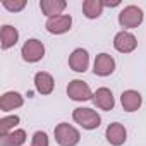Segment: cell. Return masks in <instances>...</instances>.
I'll return each instance as SVG.
<instances>
[{"instance_id":"14","label":"cell","mask_w":146,"mask_h":146,"mask_svg":"<svg viewBox=\"0 0 146 146\" xmlns=\"http://www.w3.org/2000/svg\"><path fill=\"white\" fill-rule=\"evenodd\" d=\"M105 137L108 141V144L112 146H122L127 139V129L120 124V122H112L107 131H105Z\"/></svg>"},{"instance_id":"2","label":"cell","mask_w":146,"mask_h":146,"mask_svg":"<svg viewBox=\"0 0 146 146\" xmlns=\"http://www.w3.org/2000/svg\"><path fill=\"white\" fill-rule=\"evenodd\" d=\"M53 137L58 146H78L81 141V132L67 122H60L53 129Z\"/></svg>"},{"instance_id":"17","label":"cell","mask_w":146,"mask_h":146,"mask_svg":"<svg viewBox=\"0 0 146 146\" xmlns=\"http://www.w3.org/2000/svg\"><path fill=\"white\" fill-rule=\"evenodd\" d=\"M26 131L16 129L7 134H0V146H23L26 143Z\"/></svg>"},{"instance_id":"16","label":"cell","mask_w":146,"mask_h":146,"mask_svg":"<svg viewBox=\"0 0 146 146\" xmlns=\"http://www.w3.org/2000/svg\"><path fill=\"white\" fill-rule=\"evenodd\" d=\"M17 41H19V31L11 24H4L2 29H0V45H2V50H9V48L16 46Z\"/></svg>"},{"instance_id":"11","label":"cell","mask_w":146,"mask_h":146,"mask_svg":"<svg viewBox=\"0 0 146 146\" xmlns=\"http://www.w3.org/2000/svg\"><path fill=\"white\" fill-rule=\"evenodd\" d=\"M23 105H24V96L19 91H5L2 96H0V110L4 113L17 110Z\"/></svg>"},{"instance_id":"15","label":"cell","mask_w":146,"mask_h":146,"mask_svg":"<svg viewBox=\"0 0 146 146\" xmlns=\"http://www.w3.org/2000/svg\"><path fill=\"white\" fill-rule=\"evenodd\" d=\"M65 7H67L65 0H41L40 2V11L46 19L55 17V16H62Z\"/></svg>"},{"instance_id":"20","label":"cell","mask_w":146,"mask_h":146,"mask_svg":"<svg viewBox=\"0 0 146 146\" xmlns=\"http://www.w3.org/2000/svg\"><path fill=\"white\" fill-rule=\"evenodd\" d=\"M2 7L9 12H21L26 7V0H2Z\"/></svg>"},{"instance_id":"13","label":"cell","mask_w":146,"mask_h":146,"mask_svg":"<svg viewBox=\"0 0 146 146\" xmlns=\"http://www.w3.org/2000/svg\"><path fill=\"white\" fill-rule=\"evenodd\" d=\"M120 105H122V108H124L125 112H129V113L137 112V110L141 108V105H143V96H141V93L136 91V90H125V91H122V95H120Z\"/></svg>"},{"instance_id":"1","label":"cell","mask_w":146,"mask_h":146,"mask_svg":"<svg viewBox=\"0 0 146 146\" xmlns=\"http://www.w3.org/2000/svg\"><path fill=\"white\" fill-rule=\"evenodd\" d=\"M72 120L86 131H95L102 125V115L90 107H78L72 110Z\"/></svg>"},{"instance_id":"21","label":"cell","mask_w":146,"mask_h":146,"mask_svg":"<svg viewBox=\"0 0 146 146\" xmlns=\"http://www.w3.org/2000/svg\"><path fill=\"white\" fill-rule=\"evenodd\" d=\"M31 146H50V137L45 131H36L31 137Z\"/></svg>"},{"instance_id":"3","label":"cell","mask_w":146,"mask_h":146,"mask_svg":"<svg viewBox=\"0 0 146 146\" xmlns=\"http://www.w3.org/2000/svg\"><path fill=\"white\" fill-rule=\"evenodd\" d=\"M120 28H124V31L127 29H134L137 26L143 24L144 21V12L141 7L137 5H125L120 12H119V17H117Z\"/></svg>"},{"instance_id":"19","label":"cell","mask_w":146,"mask_h":146,"mask_svg":"<svg viewBox=\"0 0 146 146\" xmlns=\"http://www.w3.org/2000/svg\"><path fill=\"white\" fill-rule=\"evenodd\" d=\"M19 122H21V117L16 115V113L14 115H4L0 119V134H7V132L16 131Z\"/></svg>"},{"instance_id":"22","label":"cell","mask_w":146,"mask_h":146,"mask_svg":"<svg viewBox=\"0 0 146 146\" xmlns=\"http://www.w3.org/2000/svg\"><path fill=\"white\" fill-rule=\"evenodd\" d=\"M103 5H105V7H110V9H112V7H119V5H120V0H113V2H103Z\"/></svg>"},{"instance_id":"9","label":"cell","mask_w":146,"mask_h":146,"mask_svg":"<svg viewBox=\"0 0 146 146\" xmlns=\"http://www.w3.org/2000/svg\"><path fill=\"white\" fill-rule=\"evenodd\" d=\"M69 67L74 72H86L90 69V53L86 48H76L69 55Z\"/></svg>"},{"instance_id":"6","label":"cell","mask_w":146,"mask_h":146,"mask_svg":"<svg viewBox=\"0 0 146 146\" xmlns=\"http://www.w3.org/2000/svg\"><path fill=\"white\" fill-rule=\"evenodd\" d=\"M113 48L119 53H132L137 48V38L131 31H119L113 36Z\"/></svg>"},{"instance_id":"18","label":"cell","mask_w":146,"mask_h":146,"mask_svg":"<svg viewBox=\"0 0 146 146\" xmlns=\"http://www.w3.org/2000/svg\"><path fill=\"white\" fill-rule=\"evenodd\" d=\"M103 0H84L83 2V14L86 19H98L103 14Z\"/></svg>"},{"instance_id":"12","label":"cell","mask_w":146,"mask_h":146,"mask_svg":"<svg viewBox=\"0 0 146 146\" xmlns=\"http://www.w3.org/2000/svg\"><path fill=\"white\" fill-rule=\"evenodd\" d=\"M35 88L40 95L43 96H48L53 93L55 90V79L50 72H45V70H40L35 74Z\"/></svg>"},{"instance_id":"7","label":"cell","mask_w":146,"mask_h":146,"mask_svg":"<svg viewBox=\"0 0 146 146\" xmlns=\"http://www.w3.org/2000/svg\"><path fill=\"white\" fill-rule=\"evenodd\" d=\"M115 70V58L110 55V53H98L95 62H93V72L95 76H100V78H107L110 74H113Z\"/></svg>"},{"instance_id":"5","label":"cell","mask_w":146,"mask_h":146,"mask_svg":"<svg viewBox=\"0 0 146 146\" xmlns=\"http://www.w3.org/2000/svg\"><path fill=\"white\" fill-rule=\"evenodd\" d=\"M67 96L72 102H88V100H93V91L88 83L81 79H72L67 84Z\"/></svg>"},{"instance_id":"10","label":"cell","mask_w":146,"mask_h":146,"mask_svg":"<svg viewBox=\"0 0 146 146\" xmlns=\"http://www.w3.org/2000/svg\"><path fill=\"white\" fill-rule=\"evenodd\" d=\"M93 103H95V107L96 108H100V110H105V112H110V110H113V107H115V96H113V93H112V90H108V88H98L95 93H93V100H91Z\"/></svg>"},{"instance_id":"4","label":"cell","mask_w":146,"mask_h":146,"mask_svg":"<svg viewBox=\"0 0 146 146\" xmlns=\"http://www.w3.org/2000/svg\"><path fill=\"white\" fill-rule=\"evenodd\" d=\"M21 57L28 64H36L45 57V45L36 38H29L24 41L21 48Z\"/></svg>"},{"instance_id":"8","label":"cell","mask_w":146,"mask_h":146,"mask_svg":"<svg viewBox=\"0 0 146 146\" xmlns=\"http://www.w3.org/2000/svg\"><path fill=\"white\" fill-rule=\"evenodd\" d=\"M45 28H46V31L50 35H65L72 28V16L62 14V16L50 17V19H46Z\"/></svg>"}]
</instances>
